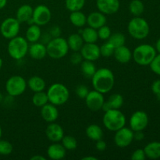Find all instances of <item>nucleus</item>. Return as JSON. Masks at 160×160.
I'll return each mask as SVG.
<instances>
[{
    "instance_id": "obj_55",
    "label": "nucleus",
    "mask_w": 160,
    "mask_h": 160,
    "mask_svg": "<svg viewBox=\"0 0 160 160\" xmlns=\"http://www.w3.org/2000/svg\"><path fill=\"white\" fill-rule=\"evenodd\" d=\"M2 130L1 126H0V138H1L2 137Z\"/></svg>"
},
{
    "instance_id": "obj_11",
    "label": "nucleus",
    "mask_w": 160,
    "mask_h": 160,
    "mask_svg": "<svg viewBox=\"0 0 160 160\" xmlns=\"http://www.w3.org/2000/svg\"><path fill=\"white\" fill-rule=\"evenodd\" d=\"M52 18V12L49 8L45 5H38L33 9L32 19L34 23L38 26L48 24Z\"/></svg>"
},
{
    "instance_id": "obj_26",
    "label": "nucleus",
    "mask_w": 160,
    "mask_h": 160,
    "mask_svg": "<svg viewBox=\"0 0 160 160\" xmlns=\"http://www.w3.org/2000/svg\"><path fill=\"white\" fill-rule=\"evenodd\" d=\"M146 158L150 159H157L160 158V142H152L144 148Z\"/></svg>"
},
{
    "instance_id": "obj_29",
    "label": "nucleus",
    "mask_w": 160,
    "mask_h": 160,
    "mask_svg": "<svg viewBox=\"0 0 160 160\" xmlns=\"http://www.w3.org/2000/svg\"><path fill=\"white\" fill-rule=\"evenodd\" d=\"M86 135L89 139L92 141H96L102 139L104 132L103 130L102 129L101 127H99L97 124H91L86 128Z\"/></svg>"
},
{
    "instance_id": "obj_4",
    "label": "nucleus",
    "mask_w": 160,
    "mask_h": 160,
    "mask_svg": "<svg viewBox=\"0 0 160 160\" xmlns=\"http://www.w3.org/2000/svg\"><path fill=\"white\" fill-rule=\"evenodd\" d=\"M46 93L48 102L56 106H62L70 98V92L68 88L61 83H54L51 84Z\"/></svg>"
},
{
    "instance_id": "obj_24",
    "label": "nucleus",
    "mask_w": 160,
    "mask_h": 160,
    "mask_svg": "<svg viewBox=\"0 0 160 160\" xmlns=\"http://www.w3.org/2000/svg\"><path fill=\"white\" fill-rule=\"evenodd\" d=\"M41 38H42V30L40 26L35 23L29 25L25 34V38L27 39V41L31 44L34 43L38 42Z\"/></svg>"
},
{
    "instance_id": "obj_17",
    "label": "nucleus",
    "mask_w": 160,
    "mask_h": 160,
    "mask_svg": "<svg viewBox=\"0 0 160 160\" xmlns=\"http://www.w3.org/2000/svg\"><path fill=\"white\" fill-rule=\"evenodd\" d=\"M41 116L42 119L47 123L56 122L59 117V111L57 106L48 102L41 107Z\"/></svg>"
},
{
    "instance_id": "obj_31",
    "label": "nucleus",
    "mask_w": 160,
    "mask_h": 160,
    "mask_svg": "<svg viewBox=\"0 0 160 160\" xmlns=\"http://www.w3.org/2000/svg\"><path fill=\"white\" fill-rule=\"evenodd\" d=\"M81 70L82 74L87 78H92L97 70L95 63L92 61L84 60L81 63Z\"/></svg>"
},
{
    "instance_id": "obj_15",
    "label": "nucleus",
    "mask_w": 160,
    "mask_h": 160,
    "mask_svg": "<svg viewBox=\"0 0 160 160\" xmlns=\"http://www.w3.org/2000/svg\"><path fill=\"white\" fill-rule=\"evenodd\" d=\"M96 6L105 15H112L118 12L120 3L119 0H96Z\"/></svg>"
},
{
    "instance_id": "obj_40",
    "label": "nucleus",
    "mask_w": 160,
    "mask_h": 160,
    "mask_svg": "<svg viewBox=\"0 0 160 160\" xmlns=\"http://www.w3.org/2000/svg\"><path fill=\"white\" fill-rule=\"evenodd\" d=\"M149 66L153 73L160 76V53L158 55L156 54V56H155V58L152 61L151 63L149 64Z\"/></svg>"
},
{
    "instance_id": "obj_7",
    "label": "nucleus",
    "mask_w": 160,
    "mask_h": 160,
    "mask_svg": "<svg viewBox=\"0 0 160 160\" xmlns=\"http://www.w3.org/2000/svg\"><path fill=\"white\" fill-rule=\"evenodd\" d=\"M47 55L54 59H59L65 57L69 52L67 39L62 37L52 38L46 45Z\"/></svg>"
},
{
    "instance_id": "obj_21",
    "label": "nucleus",
    "mask_w": 160,
    "mask_h": 160,
    "mask_svg": "<svg viewBox=\"0 0 160 160\" xmlns=\"http://www.w3.org/2000/svg\"><path fill=\"white\" fill-rule=\"evenodd\" d=\"M123 105V97L120 94H112L109 96L107 101H105L102 109L104 112L109 109H120Z\"/></svg>"
},
{
    "instance_id": "obj_1",
    "label": "nucleus",
    "mask_w": 160,
    "mask_h": 160,
    "mask_svg": "<svg viewBox=\"0 0 160 160\" xmlns=\"http://www.w3.org/2000/svg\"><path fill=\"white\" fill-rule=\"evenodd\" d=\"M94 90L102 94L111 92L115 84V77L111 70L108 68H100L95 71L92 78Z\"/></svg>"
},
{
    "instance_id": "obj_33",
    "label": "nucleus",
    "mask_w": 160,
    "mask_h": 160,
    "mask_svg": "<svg viewBox=\"0 0 160 160\" xmlns=\"http://www.w3.org/2000/svg\"><path fill=\"white\" fill-rule=\"evenodd\" d=\"M145 10L144 3L141 0H132L129 4V11L134 17H140Z\"/></svg>"
},
{
    "instance_id": "obj_34",
    "label": "nucleus",
    "mask_w": 160,
    "mask_h": 160,
    "mask_svg": "<svg viewBox=\"0 0 160 160\" xmlns=\"http://www.w3.org/2000/svg\"><path fill=\"white\" fill-rule=\"evenodd\" d=\"M61 144L67 151H73L78 147V141L71 135H64L61 140Z\"/></svg>"
},
{
    "instance_id": "obj_42",
    "label": "nucleus",
    "mask_w": 160,
    "mask_h": 160,
    "mask_svg": "<svg viewBox=\"0 0 160 160\" xmlns=\"http://www.w3.org/2000/svg\"><path fill=\"white\" fill-rule=\"evenodd\" d=\"M83 59H83L82 56H81L80 52H73V53L70 57V62L72 64H73V65H78V64L81 63Z\"/></svg>"
},
{
    "instance_id": "obj_13",
    "label": "nucleus",
    "mask_w": 160,
    "mask_h": 160,
    "mask_svg": "<svg viewBox=\"0 0 160 160\" xmlns=\"http://www.w3.org/2000/svg\"><path fill=\"white\" fill-rule=\"evenodd\" d=\"M87 107L92 112H98L101 110L105 102L103 94L97 91H89L88 94L84 98Z\"/></svg>"
},
{
    "instance_id": "obj_39",
    "label": "nucleus",
    "mask_w": 160,
    "mask_h": 160,
    "mask_svg": "<svg viewBox=\"0 0 160 160\" xmlns=\"http://www.w3.org/2000/svg\"><path fill=\"white\" fill-rule=\"evenodd\" d=\"M97 32H98V38L103 41L108 40L109 38V37H110L111 34H112L110 28L109 26H107L106 24L103 25L101 28L97 29Z\"/></svg>"
},
{
    "instance_id": "obj_32",
    "label": "nucleus",
    "mask_w": 160,
    "mask_h": 160,
    "mask_svg": "<svg viewBox=\"0 0 160 160\" xmlns=\"http://www.w3.org/2000/svg\"><path fill=\"white\" fill-rule=\"evenodd\" d=\"M48 102V98L46 92H45L44 91L34 92V95L32 96V103L34 106L41 108Z\"/></svg>"
},
{
    "instance_id": "obj_46",
    "label": "nucleus",
    "mask_w": 160,
    "mask_h": 160,
    "mask_svg": "<svg viewBox=\"0 0 160 160\" xmlns=\"http://www.w3.org/2000/svg\"><path fill=\"white\" fill-rule=\"evenodd\" d=\"M152 91L155 95L160 93V80H156L152 84Z\"/></svg>"
},
{
    "instance_id": "obj_16",
    "label": "nucleus",
    "mask_w": 160,
    "mask_h": 160,
    "mask_svg": "<svg viewBox=\"0 0 160 160\" xmlns=\"http://www.w3.org/2000/svg\"><path fill=\"white\" fill-rule=\"evenodd\" d=\"M45 135L47 138L52 142H60L63 138L64 131L63 128L58 123H49L45 130Z\"/></svg>"
},
{
    "instance_id": "obj_19",
    "label": "nucleus",
    "mask_w": 160,
    "mask_h": 160,
    "mask_svg": "<svg viewBox=\"0 0 160 160\" xmlns=\"http://www.w3.org/2000/svg\"><path fill=\"white\" fill-rule=\"evenodd\" d=\"M106 17L100 11H95L87 17V23L88 27L95 29H98L106 23Z\"/></svg>"
},
{
    "instance_id": "obj_36",
    "label": "nucleus",
    "mask_w": 160,
    "mask_h": 160,
    "mask_svg": "<svg viewBox=\"0 0 160 160\" xmlns=\"http://www.w3.org/2000/svg\"><path fill=\"white\" fill-rule=\"evenodd\" d=\"M107 41L109 42H110L115 48H117V47H120L125 45L126 37L122 33L117 32L111 34L110 37H109V38Z\"/></svg>"
},
{
    "instance_id": "obj_41",
    "label": "nucleus",
    "mask_w": 160,
    "mask_h": 160,
    "mask_svg": "<svg viewBox=\"0 0 160 160\" xmlns=\"http://www.w3.org/2000/svg\"><path fill=\"white\" fill-rule=\"evenodd\" d=\"M89 92V89L86 87L84 84H81V85H78L76 88V90H75V93H76L77 96L78 98H81V99H84L86 98V96L88 95Z\"/></svg>"
},
{
    "instance_id": "obj_48",
    "label": "nucleus",
    "mask_w": 160,
    "mask_h": 160,
    "mask_svg": "<svg viewBox=\"0 0 160 160\" xmlns=\"http://www.w3.org/2000/svg\"><path fill=\"white\" fill-rule=\"evenodd\" d=\"M31 160H46V158L41 155H36V156H33L31 158Z\"/></svg>"
},
{
    "instance_id": "obj_22",
    "label": "nucleus",
    "mask_w": 160,
    "mask_h": 160,
    "mask_svg": "<svg viewBox=\"0 0 160 160\" xmlns=\"http://www.w3.org/2000/svg\"><path fill=\"white\" fill-rule=\"evenodd\" d=\"M113 56L117 62L125 64L129 62L132 59V52L124 45L115 48Z\"/></svg>"
},
{
    "instance_id": "obj_43",
    "label": "nucleus",
    "mask_w": 160,
    "mask_h": 160,
    "mask_svg": "<svg viewBox=\"0 0 160 160\" xmlns=\"http://www.w3.org/2000/svg\"><path fill=\"white\" fill-rule=\"evenodd\" d=\"M131 158L132 160H145L146 159V156L144 149L138 148L132 153Z\"/></svg>"
},
{
    "instance_id": "obj_51",
    "label": "nucleus",
    "mask_w": 160,
    "mask_h": 160,
    "mask_svg": "<svg viewBox=\"0 0 160 160\" xmlns=\"http://www.w3.org/2000/svg\"><path fill=\"white\" fill-rule=\"evenodd\" d=\"M82 160H98L96 157H94V156H85V157H83Z\"/></svg>"
},
{
    "instance_id": "obj_20",
    "label": "nucleus",
    "mask_w": 160,
    "mask_h": 160,
    "mask_svg": "<svg viewBox=\"0 0 160 160\" xmlns=\"http://www.w3.org/2000/svg\"><path fill=\"white\" fill-rule=\"evenodd\" d=\"M28 54L35 60H41L47 56L46 45L38 42L31 43V45H29Z\"/></svg>"
},
{
    "instance_id": "obj_8",
    "label": "nucleus",
    "mask_w": 160,
    "mask_h": 160,
    "mask_svg": "<svg viewBox=\"0 0 160 160\" xmlns=\"http://www.w3.org/2000/svg\"><path fill=\"white\" fill-rule=\"evenodd\" d=\"M28 84L23 77L14 75L6 81V91L11 97H17L24 93Z\"/></svg>"
},
{
    "instance_id": "obj_45",
    "label": "nucleus",
    "mask_w": 160,
    "mask_h": 160,
    "mask_svg": "<svg viewBox=\"0 0 160 160\" xmlns=\"http://www.w3.org/2000/svg\"><path fill=\"white\" fill-rule=\"evenodd\" d=\"M60 34H61V30L58 26L52 27L49 31V34L52 38L59 37V36H60Z\"/></svg>"
},
{
    "instance_id": "obj_47",
    "label": "nucleus",
    "mask_w": 160,
    "mask_h": 160,
    "mask_svg": "<svg viewBox=\"0 0 160 160\" xmlns=\"http://www.w3.org/2000/svg\"><path fill=\"white\" fill-rule=\"evenodd\" d=\"M144 138H145V135H144L143 131H134V140L140 142V141L143 140Z\"/></svg>"
},
{
    "instance_id": "obj_44",
    "label": "nucleus",
    "mask_w": 160,
    "mask_h": 160,
    "mask_svg": "<svg viewBox=\"0 0 160 160\" xmlns=\"http://www.w3.org/2000/svg\"><path fill=\"white\" fill-rule=\"evenodd\" d=\"M95 148L99 152H103L106 149V143L105 141H103L102 139H100V140L96 141V143H95Z\"/></svg>"
},
{
    "instance_id": "obj_35",
    "label": "nucleus",
    "mask_w": 160,
    "mask_h": 160,
    "mask_svg": "<svg viewBox=\"0 0 160 160\" xmlns=\"http://www.w3.org/2000/svg\"><path fill=\"white\" fill-rule=\"evenodd\" d=\"M86 0H65L66 8L70 12L81 10L85 5Z\"/></svg>"
},
{
    "instance_id": "obj_10",
    "label": "nucleus",
    "mask_w": 160,
    "mask_h": 160,
    "mask_svg": "<svg viewBox=\"0 0 160 160\" xmlns=\"http://www.w3.org/2000/svg\"><path fill=\"white\" fill-rule=\"evenodd\" d=\"M114 143L119 148H127L134 141V131L129 128H120L115 132Z\"/></svg>"
},
{
    "instance_id": "obj_5",
    "label": "nucleus",
    "mask_w": 160,
    "mask_h": 160,
    "mask_svg": "<svg viewBox=\"0 0 160 160\" xmlns=\"http://www.w3.org/2000/svg\"><path fill=\"white\" fill-rule=\"evenodd\" d=\"M156 56V48L148 44H142L134 48L132 58L140 66H148Z\"/></svg>"
},
{
    "instance_id": "obj_9",
    "label": "nucleus",
    "mask_w": 160,
    "mask_h": 160,
    "mask_svg": "<svg viewBox=\"0 0 160 160\" xmlns=\"http://www.w3.org/2000/svg\"><path fill=\"white\" fill-rule=\"evenodd\" d=\"M20 23L16 17H8L0 25V33L6 39H11L19 34Z\"/></svg>"
},
{
    "instance_id": "obj_28",
    "label": "nucleus",
    "mask_w": 160,
    "mask_h": 160,
    "mask_svg": "<svg viewBox=\"0 0 160 160\" xmlns=\"http://www.w3.org/2000/svg\"><path fill=\"white\" fill-rule=\"evenodd\" d=\"M84 43H96L98 39L97 30L91 27H87L79 31Z\"/></svg>"
},
{
    "instance_id": "obj_18",
    "label": "nucleus",
    "mask_w": 160,
    "mask_h": 160,
    "mask_svg": "<svg viewBox=\"0 0 160 160\" xmlns=\"http://www.w3.org/2000/svg\"><path fill=\"white\" fill-rule=\"evenodd\" d=\"M66 154H67V150L59 142H52V144L50 145L47 149V156L49 159L52 160L64 159Z\"/></svg>"
},
{
    "instance_id": "obj_37",
    "label": "nucleus",
    "mask_w": 160,
    "mask_h": 160,
    "mask_svg": "<svg viewBox=\"0 0 160 160\" xmlns=\"http://www.w3.org/2000/svg\"><path fill=\"white\" fill-rule=\"evenodd\" d=\"M99 48L101 56H103V57H110V56H113L115 47H114L110 42H105L104 44H102V45L99 47Z\"/></svg>"
},
{
    "instance_id": "obj_38",
    "label": "nucleus",
    "mask_w": 160,
    "mask_h": 160,
    "mask_svg": "<svg viewBox=\"0 0 160 160\" xmlns=\"http://www.w3.org/2000/svg\"><path fill=\"white\" fill-rule=\"evenodd\" d=\"M13 150L12 145L6 140L0 138V156H9Z\"/></svg>"
},
{
    "instance_id": "obj_52",
    "label": "nucleus",
    "mask_w": 160,
    "mask_h": 160,
    "mask_svg": "<svg viewBox=\"0 0 160 160\" xmlns=\"http://www.w3.org/2000/svg\"><path fill=\"white\" fill-rule=\"evenodd\" d=\"M2 65H3L2 59V58L0 57V70H1V68H2Z\"/></svg>"
},
{
    "instance_id": "obj_49",
    "label": "nucleus",
    "mask_w": 160,
    "mask_h": 160,
    "mask_svg": "<svg viewBox=\"0 0 160 160\" xmlns=\"http://www.w3.org/2000/svg\"><path fill=\"white\" fill-rule=\"evenodd\" d=\"M7 4V0H0V9H3Z\"/></svg>"
},
{
    "instance_id": "obj_23",
    "label": "nucleus",
    "mask_w": 160,
    "mask_h": 160,
    "mask_svg": "<svg viewBox=\"0 0 160 160\" xmlns=\"http://www.w3.org/2000/svg\"><path fill=\"white\" fill-rule=\"evenodd\" d=\"M33 8L30 5L24 4L20 6L16 12V18L20 23H27L32 18Z\"/></svg>"
},
{
    "instance_id": "obj_25",
    "label": "nucleus",
    "mask_w": 160,
    "mask_h": 160,
    "mask_svg": "<svg viewBox=\"0 0 160 160\" xmlns=\"http://www.w3.org/2000/svg\"><path fill=\"white\" fill-rule=\"evenodd\" d=\"M67 42L69 49L73 52H80L83 45L84 44L81 34H78V33L70 34L67 38Z\"/></svg>"
},
{
    "instance_id": "obj_54",
    "label": "nucleus",
    "mask_w": 160,
    "mask_h": 160,
    "mask_svg": "<svg viewBox=\"0 0 160 160\" xmlns=\"http://www.w3.org/2000/svg\"><path fill=\"white\" fill-rule=\"evenodd\" d=\"M156 95V97H157V99L160 102V93L157 94V95Z\"/></svg>"
},
{
    "instance_id": "obj_50",
    "label": "nucleus",
    "mask_w": 160,
    "mask_h": 160,
    "mask_svg": "<svg viewBox=\"0 0 160 160\" xmlns=\"http://www.w3.org/2000/svg\"><path fill=\"white\" fill-rule=\"evenodd\" d=\"M156 50L158 52L160 53V38H159L157 40V42H156Z\"/></svg>"
},
{
    "instance_id": "obj_53",
    "label": "nucleus",
    "mask_w": 160,
    "mask_h": 160,
    "mask_svg": "<svg viewBox=\"0 0 160 160\" xmlns=\"http://www.w3.org/2000/svg\"><path fill=\"white\" fill-rule=\"evenodd\" d=\"M2 99H3V96H2V94L0 93V103L2 102Z\"/></svg>"
},
{
    "instance_id": "obj_6",
    "label": "nucleus",
    "mask_w": 160,
    "mask_h": 160,
    "mask_svg": "<svg viewBox=\"0 0 160 160\" xmlns=\"http://www.w3.org/2000/svg\"><path fill=\"white\" fill-rule=\"evenodd\" d=\"M128 31L130 35L134 39L142 40L148 37L150 28L147 20L140 17H134L128 25Z\"/></svg>"
},
{
    "instance_id": "obj_30",
    "label": "nucleus",
    "mask_w": 160,
    "mask_h": 160,
    "mask_svg": "<svg viewBox=\"0 0 160 160\" xmlns=\"http://www.w3.org/2000/svg\"><path fill=\"white\" fill-rule=\"evenodd\" d=\"M70 21L77 28H83L87 23V17L81 10L70 12Z\"/></svg>"
},
{
    "instance_id": "obj_14",
    "label": "nucleus",
    "mask_w": 160,
    "mask_h": 160,
    "mask_svg": "<svg viewBox=\"0 0 160 160\" xmlns=\"http://www.w3.org/2000/svg\"><path fill=\"white\" fill-rule=\"evenodd\" d=\"M80 52L83 59L92 62L98 60L101 56L99 46L96 43H84Z\"/></svg>"
},
{
    "instance_id": "obj_2",
    "label": "nucleus",
    "mask_w": 160,
    "mask_h": 160,
    "mask_svg": "<svg viewBox=\"0 0 160 160\" xmlns=\"http://www.w3.org/2000/svg\"><path fill=\"white\" fill-rule=\"evenodd\" d=\"M102 123L109 131L116 132L126 125V117L120 109H109L104 112Z\"/></svg>"
},
{
    "instance_id": "obj_27",
    "label": "nucleus",
    "mask_w": 160,
    "mask_h": 160,
    "mask_svg": "<svg viewBox=\"0 0 160 160\" xmlns=\"http://www.w3.org/2000/svg\"><path fill=\"white\" fill-rule=\"evenodd\" d=\"M28 87L33 92H42L45 90L46 87V83L45 80L39 76H33L27 81Z\"/></svg>"
},
{
    "instance_id": "obj_3",
    "label": "nucleus",
    "mask_w": 160,
    "mask_h": 160,
    "mask_svg": "<svg viewBox=\"0 0 160 160\" xmlns=\"http://www.w3.org/2000/svg\"><path fill=\"white\" fill-rule=\"evenodd\" d=\"M29 42L25 38L16 36L9 39L7 45V52L9 56L15 60L23 59L28 53Z\"/></svg>"
},
{
    "instance_id": "obj_12",
    "label": "nucleus",
    "mask_w": 160,
    "mask_h": 160,
    "mask_svg": "<svg viewBox=\"0 0 160 160\" xmlns=\"http://www.w3.org/2000/svg\"><path fill=\"white\" fill-rule=\"evenodd\" d=\"M148 124V114L142 110H138L130 118V128L133 131H144Z\"/></svg>"
}]
</instances>
